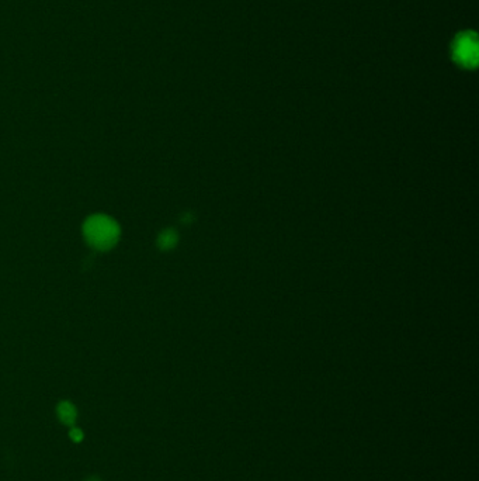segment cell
Listing matches in <instances>:
<instances>
[{
    "label": "cell",
    "instance_id": "obj_3",
    "mask_svg": "<svg viewBox=\"0 0 479 481\" xmlns=\"http://www.w3.org/2000/svg\"><path fill=\"white\" fill-rule=\"evenodd\" d=\"M56 417L59 418L61 424L67 428H72L75 427L78 420V409L71 401H61L56 407Z\"/></svg>",
    "mask_w": 479,
    "mask_h": 481
},
{
    "label": "cell",
    "instance_id": "obj_2",
    "mask_svg": "<svg viewBox=\"0 0 479 481\" xmlns=\"http://www.w3.org/2000/svg\"><path fill=\"white\" fill-rule=\"evenodd\" d=\"M453 55L462 66H475L478 61V41L473 32H464L456 40Z\"/></svg>",
    "mask_w": 479,
    "mask_h": 481
},
{
    "label": "cell",
    "instance_id": "obj_5",
    "mask_svg": "<svg viewBox=\"0 0 479 481\" xmlns=\"http://www.w3.org/2000/svg\"><path fill=\"white\" fill-rule=\"evenodd\" d=\"M85 481H100L97 477H94V475H92V477H89V478H86Z\"/></svg>",
    "mask_w": 479,
    "mask_h": 481
},
{
    "label": "cell",
    "instance_id": "obj_4",
    "mask_svg": "<svg viewBox=\"0 0 479 481\" xmlns=\"http://www.w3.org/2000/svg\"><path fill=\"white\" fill-rule=\"evenodd\" d=\"M83 431L82 429H79V428H76V427H72V428H70V438L74 440V442H76V443H79V442H82L83 440Z\"/></svg>",
    "mask_w": 479,
    "mask_h": 481
},
{
    "label": "cell",
    "instance_id": "obj_1",
    "mask_svg": "<svg viewBox=\"0 0 479 481\" xmlns=\"http://www.w3.org/2000/svg\"><path fill=\"white\" fill-rule=\"evenodd\" d=\"M120 232L118 224L111 217L105 214H94L83 224L86 240L98 251H107L113 248L120 238Z\"/></svg>",
    "mask_w": 479,
    "mask_h": 481
}]
</instances>
